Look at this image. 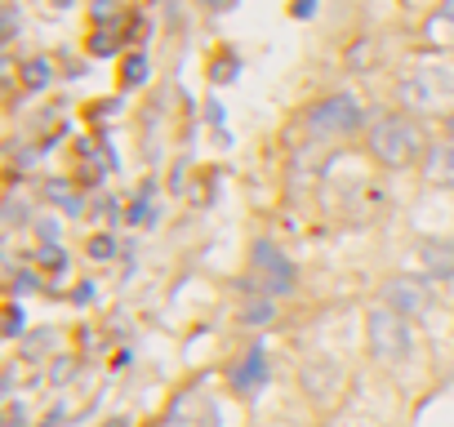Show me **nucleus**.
Returning a JSON list of instances; mask_svg holds the SVG:
<instances>
[{"label":"nucleus","instance_id":"obj_1","mask_svg":"<svg viewBox=\"0 0 454 427\" xmlns=\"http://www.w3.org/2000/svg\"><path fill=\"white\" fill-rule=\"evenodd\" d=\"M427 134L414 116L405 112H387L379 116L370 129H365V151L379 169H410V165H423L427 156Z\"/></svg>","mask_w":454,"mask_h":427},{"label":"nucleus","instance_id":"obj_2","mask_svg":"<svg viewBox=\"0 0 454 427\" xmlns=\"http://www.w3.org/2000/svg\"><path fill=\"white\" fill-rule=\"evenodd\" d=\"M396 98L423 116H454V67H410L396 81Z\"/></svg>","mask_w":454,"mask_h":427},{"label":"nucleus","instance_id":"obj_3","mask_svg":"<svg viewBox=\"0 0 454 427\" xmlns=\"http://www.w3.org/2000/svg\"><path fill=\"white\" fill-rule=\"evenodd\" d=\"M365 347H370V356H374L379 365H401V361L414 352L410 321L379 303V307L365 316Z\"/></svg>","mask_w":454,"mask_h":427},{"label":"nucleus","instance_id":"obj_4","mask_svg":"<svg viewBox=\"0 0 454 427\" xmlns=\"http://www.w3.org/2000/svg\"><path fill=\"white\" fill-rule=\"evenodd\" d=\"M361 125H365V107H361V98L348 94V89L325 94V98H317V103L308 107V129L321 134V138H348V134H356Z\"/></svg>","mask_w":454,"mask_h":427},{"label":"nucleus","instance_id":"obj_5","mask_svg":"<svg viewBox=\"0 0 454 427\" xmlns=\"http://www.w3.org/2000/svg\"><path fill=\"white\" fill-rule=\"evenodd\" d=\"M250 276H254V285L268 290V299L294 294V281H299L294 263H290L272 241H254V245H250Z\"/></svg>","mask_w":454,"mask_h":427},{"label":"nucleus","instance_id":"obj_6","mask_svg":"<svg viewBox=\"0 0 454 427\" xmlns=\"http://www.w3.org/2000/svg\"><path fill=\"white\" fill-rule=\"evenodd\" d=\"M379 299H383V307H392V312L405 316V321L427 316L432 303H436V299H432V285L419 281V276H387L383 290H379Z\"/></svg>","mask_w":454,"mask_h":427},{"label":"nucleus","instance_id":"obj_7","mask_svg":"<svg viewBox=\"0 0 454 427\" xmlns=\"http://www.w3.org/2000/svg\"><path fill=\"white\" fill-rule=\"evenodd\" d=\"M414 259L423 268V281H450L454 276V237H423L414 245Z\"/></svg>","mask_w":454,"mask_h":427},{"label":"nucleus","instance_id":"obj_8","mask_svg":"<svg viewBox=\"0 0 454 427\" xmlns=\"http://www.w3.org/2000/svg\"><path fill=\"white\" fill-rule=\"evenodd\" d=\"M227 383H232V392H241V396H259V392L268 387V356H263V347H250V352L232 365Z\"/></svg>","mask_w":454,"mask_h":427},{"label":"nucleus","instance_id":"obj_9","mask_svg":"<svg viewBox=\"0 0 454 427\" xmlns=\"http://www.w3.org/2000/svg\"><path fill=\"white\" fill-rule=\"evenodd\" d=\"M339 387H343V369H339L334 361H312V365H303V392H308L317 405H334Z\"/></svg>","mask_w":454,"mask_h":427},{"label":"nucleus","instance_id":"obj_10","mask_svg":"<svg viewBox=\"0 0 454 427\" xmlns=\"http://www.w3.org/2000/svg\"><path fill=\"white\" fill-rule=\"evenodd\" d=\"M423 178L427 187H441V191H454V134L450 138H436L423 156Z\"/></svg>","mask_w":454,"mask_h":427},{"label":"nucleus","instance_id":"obj_11","mask_svg":"<svg viewBox=\"0 0 454 427\" xmlns=\"http://www.w3.org/2000/svg\"><path fill=\"white\" fill-rule=\"evenodd\" d=\"M423 41H427L432 50H441V54L454 58V0H445V5L423 23Z\"/></svg>","mask_w":454,"mask_h":427},{"label":"nucleus","instance_id":"obj_12","mask_svg":"<svg viewBox=\"0 0 454 427\" xmlns=\"http://www.w3.org/2000/svg\"><path fill=\"white\" fill-rule=\"evenodd\" d=\"M277 316V299H250L241 307V325H268Z\"/></svg>","mask_w":454,"mask_h":427},{"label":"nucleus","instance_id":"obj_13","mask_svg":"<svg viewBox=\"0 0 454 427\" xmlns=\"http://www.w3.org/2000/svg\"><path fill=\"white\" fill-rule=\"evenodd\" d=\"M169 427H214V409H205L200 418H187V414H183V405H174V418H169Z\"/></svg>","mask_w":454,"mask_h":427},{"label":"nucleus","instance_id":"obj_14","mask_svg":"<svg viewBox=\"0 0 454 427\" xmlns=\"http://www.w3.org/2000/svg\"><path fill=\"white\" fill-rule=\"evenodd\" d=\"M445 125H450V134H454V116H450V120H445Z\"/></svg>","mask_w":454,"mask_h":427}]
</instances>
